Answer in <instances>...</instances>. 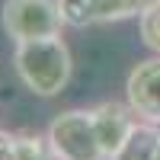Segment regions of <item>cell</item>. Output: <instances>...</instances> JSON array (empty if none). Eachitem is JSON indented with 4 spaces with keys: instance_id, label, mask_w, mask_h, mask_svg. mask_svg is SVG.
<instances>
[{
    "instance_id": "1",
    "label": "cell",
    "mask_w": 160,
    "mask_h": 160,
    "mask_svg": "<svg viewBox=\"0 0 160 160\" xmlns=\"http://www.w3.org/2000/svg\"><path fill=\"white\" fill-rule=\"evenodd\" d=\"M13 68L26 90H32L42 99H51L61 96L64 87L71 83L74 61L68 42L61 35H51V38H35V42H16Z\"/></svg>"
},
{
    "instance_id": "2",
    "label": "cell",
    "mask_w": 160,
    "mask_h": 160,
    "mask_svg": "<svg viewBox=\"0 0 160 160\" xmlns=\"http://www.w3.org/2000/svg\"><path fill=\"white\" fill-rule=\"evenodd\" d=\"M51 160H106L93 131L90 109H68L51 118L45 131Z\"/></svg>"
},
{
    "instance_id": "3",
    "label": "cell",
    "mask_w": 160,
    "mask_h": 160,
    "mask_svg": "<svg viewBox=\"0 0 160 160\" xmlns=\"http://www.w3.org/2000/svg\"><path fill=\"white\" fill-rule=\"evenodd\" d=\"M0 26L13 42H35V38L61 35V3L58 0H3Z\"/></svg>"
},
{
    "instance_id": "4",
    "label": "cell",
    "mask_w": 160,
    "mask_h": 160,
    "mask_svg": "<svg viewBox=\"0 0 160 160\" xmlns=\"http://www.w3.org/2000/svg\"><path fill=\"white\" fill-rule=\"evenodd\" d=\"M125 102L141 122L160 125V55L138 61L125 80Z\"/></svg>"
},
{
    "instance_id": "5",
    "label": "cell",
    "mask_w": 160,
    "mask_h": 160,
    "mask_svg": "<svg viewBox=\"0 0 160 160\" xmlns=\"http://www.w3.org/2000/svg\"><path fill=\"white\" fill-rule=\"evenodd\" d=\"M90 115H93V131H96V141H99V148H102V157L109 160L125 144V138L131 135L138 115L131 112L128 102H115V99H106L99 106H93Z\"/></svg>"
},
{
    "instance_id": "6",
    "label": "cell",
    "mask_w": 160,
    "mask_h": 160,
    "mask_svg": "<svg viewBox=\"0 0 160 160\" xmlns=\"http://www.w3.org/2000/svg\"><path fill=\"white\" fill-rule=\"evenodd\" d=\"M157 131H160V125H151V122H141V118H138L135 128H131V135L125 138V144L109 160H154Z\"/></svg>"
},
{
    "instance_id": "7",
    "label": "cell",
    "mask_w": 160,
    "mask_h": 160,
    "mask_svg": "<svg viewBox=\"0 0 160 160\" xmlns=\"http://www.w3.org/2000/svg\"><path fill=\"white\" fill-rule=\"evenodd\" d=\"M151 0H87L93 22H122L131 16H141V10Z\"/></svg>"
},
{
    "instance_id": "8",
    "label": "cell",
    "mask_w": 160,
    "mask_h": 160,
    "mask_svg": "<svg viewBox=\"0 0 160 160\" xmlns=\"http://www.w3.org/2000/svg\"><path fill=\"white\" fill-rule=\"evenodd\" d=\"M48 141L38 131H13V160H48Z\"/></svg>"
},
{
    "instance_id": "9",
    "label": "cell",
    "mask_w": 160,
    "mask_h": 160,
    "mask_svg": "<svg viewBox=\"0 0 160 160\" xmlns=\"http://www.w3.org/2000/svg\"><path fill=\"white\" fill-rule=\"evenodd\" d=\"M138 32H141L144 48L154 51V55H160V0H151V3L141 10V16H138Z\"/></svg>"
},
{
    "instance_id": "10",
    "label": "cell",
    "mask_w": 160,
    "mask_h": 160,
    "mask_svg": "<svg viewBox=\"0 0 160 160\" xmlns=\"http://www.w3.org/2000/svg\"><path fill=\"white\" fill-rule=\"evenodd\" d=\"M58 3H61V19H64V26H71V29L93 26V16H90L87 0H58Z\"/></svg>"
},
{
    "instance_id": "11",
    "label": "cell",
    "mask_w": 160,
    "mask_h": 160,
    "mask_svg": "<svg viewBox=\"0 0 160 160\" xmlns=\"http://www.w3.org/2000/svg\"><path fill=\"white\" fill-rule=\"evenodd\" d=\"M0 160H13V131H0Z\"/></svg>"
},
{
    "instance_id": "12",
    "label": "cell",
    "mask_w": 160,
    "mask_h": 160,
    "mask_svg": "<svg viewBox=\"0 0 160 160\" xmlns=\"http://www.w3.org/2000/svg\"><path fill=\"white\" fill-rule=\"evenodd\" d=\"M154 160H160V131H157V151H154Z\"/></svg>"
},
{
    "instance_id": "13",
    "label": "cell",
    "mask_w": 160,
    "mask_h": 160,
    "mask_svg": "<svg viewBox=\"0 0 160 160\" xmlns=\"http://www.w3.org/2000/svg\"><path fill=\"white\" fill-rule=\"evenodd\" d=\"M48 160H51V157H48Z\"/></svg>"
}]
</instances>
